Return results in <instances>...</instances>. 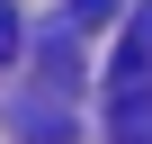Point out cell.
<instances>
[{
	"instance_id": "3",
	"label": "cell",
	"mask_w": 152,
	"mask_h": 144,
	"mask_svg": "<svg viewBox=\"0 0 152 144\" xmlns=\"http://www.w3.org/2000/svg\"><path fill=\"white\" fill-rule=\"evenodd\" d=\"M0 63H18V9L0 0Z\"/></svg>"
},
{
	"instance_id": "2",
	"label": "cell",
	"mask_w": 152,
	"mask_h": 144,
	"mask_svg": "<svg viewBox=\"0 0 152 144\" xmlns=\"http://www.w3.org/2000/svg\"><path fill=\"white\" fill-rule=\"evenodd\" d=\"M107 144H152V90L107 99Z\"/></svg>"
},
{
	"instance_id": "1",
	"label": "cell",
	"mask_w": 152,
	"mask_h": 144,
	"mask_svg": "<svg viewBox=\"0 0 152 144\" xmlns=\"http://www.w3.org/2000/svg\"><path fill=\"white\" fill-rule=\"evenodd\" d=\"M125 90H152V9H134V18L116 27V63H107V99H125Z\"/></svg>"
}]
</instances>
